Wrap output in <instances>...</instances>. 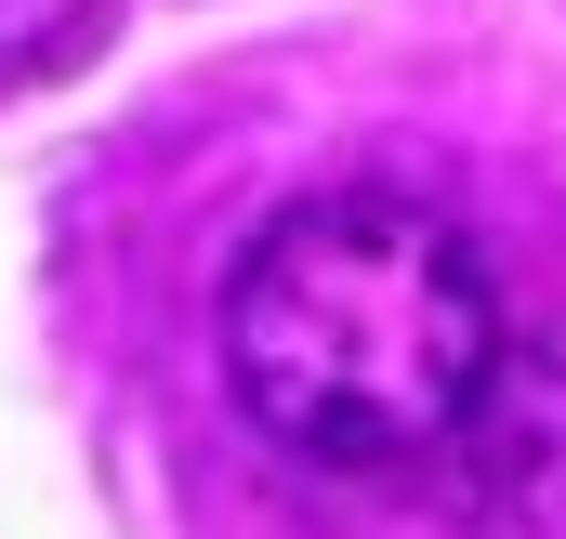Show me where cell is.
I'll return each mask as SVG.
<instances>
[{"instance_id": "6da1fadb", "label": "cell", "mask_w": 566, "mask_h": 539, "mask_svg": "<svg viewBox=\"0 0 566 539\" xmlns=\"http://www.w3.org/2000/svg\"><path fill=\"white\" fill-rule=\"evenodd\" d=\"M224 382L290 461L422 487L514 434V316L488 251L396 184L290 198L224 276Z\"/></svg>"}, {"instance_id": "7a4b0ae2", "label": "cell", "mask_w": 566, "mask_h": 539, "mask_svg": "<svg viewBox=\"0 0 566 539\" xmlns=\"http://www.w3.org/2000/svg\"><path fill=\"white\" fill-rule=\"evenodd\" d=\"M106 0H0V80H53L80 40H93Z\"/></svg>"}]
</instances>
